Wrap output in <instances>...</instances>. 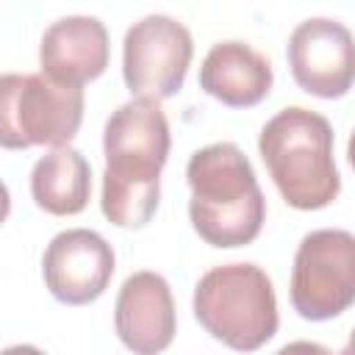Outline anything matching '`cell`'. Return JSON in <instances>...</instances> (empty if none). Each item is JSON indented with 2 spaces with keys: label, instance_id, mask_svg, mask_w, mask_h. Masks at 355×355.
I'll return each instance as SVG.
<instances>
[{
  "label": "cell",
  "instance_id": "3957f363",
  "mask_svg": "<svg viewBox=\"0 0 355 355\" xmlns=\"http://www.w3.org/2000/svg\"><path fill=\"white\" fill-rule=\"evenodd\" d=\"M333 125L302 105L277 111L258 136L261 158L280 197L297 211H319L341 191Z\"/></svg>",
  "mask_w": 355,
  "mask_h": 355
},
{
  "label": "cell",
  "instance_id": "9c48e42d",
  "mask_svg": "<svg viewBox=\"0 0 355 355\" xmlns=\"http://www.w3.org/2000/svg\"><path fill=\"white\" fill-rule=\"evenodd\" d=\"M111 244L89 227L61 230L50 239L42 255V275L47 291L64 305H89L108 288L114 277Z\"/></svg>",
  "mask_w": 355,
  "mask_h": 355
},
{
  "label": "cell",
  "instance_id": "7a4b0ae2",
  "mask_svg": "<svg viewBox=\"0 0 355 355\" xmlns=\"http://www.w3.org/2000/svg\"><path fill=\"white\" fill-rule=\"evenodd\" d=\"M186 180L191 189L189 219L205 244L233 250L258 239L266 200L250 158L233 141L197 150L189 158Z\"/></svg>",
  "mask_w": 355,
  "mask_h": 355
},
{
  "label": "cell",
  "instance_id": "30bf717a",
  "mask_svg": "<svg viewBox=\"0 0 355 355\" xmlns=\"http://www.w3.org/2000/svg\"><path fill=\"white\" fill-rule=\"evenodd\" d=\"M114 330L119 341L136 355L164 352L178 330L172 288L158 272H133L114 305Z\"/></svg>",
  "mask_w": 355,
  "mask_h": 355
},
{
  "label": "cell",
  "instance_id": "4fadbf2b",
  "mask_svg": "<svg viewBox=\"0 0 355 355\" xmlns=\"http://www.w3.org/2000/svg\"><path fill=\"white\" fill-rule=\"evenodd\" d=\"M33 202L53 216H75L89 205L92 166L69 144L53 147L31 169Z\"/></svg>",
  "mask_w": 355,
  "mask_h": 355
},
{
  "label": "cell",
  "instance_id": "8992f818",
  "mask_svg": "<svg viewBox=\"0 0 355 355\" xmlns=\"http://www.w3.org/2000/svg\"><path fill=\"white\" fill-rule=\"evenodd\" d=\"M355 300V236L341 227L311 230L294 255L291 305L308 322L341 316Z\"/></svg>",
  "mask_w": 355,
  "mask_h": 355
},
{
  "label": "cell",
  "instance_id": "5b68a950",
  "mask_svg": "<svg viewBox=\"0 0 355 355\" xmlns=\"http://www.w3.org/2000/svg\"><path fill=\"white\" fill-rule=\"evenodd\" d=\"M83 119V89L55 83L47 75H0V147L69 144Z\"/></svg>",
  "mask_w": 355,
  "mask_h": 355
},
{
  "label": "cell",
  "instance_id": "277c9868",
  "mask_svg": "<svg viewBox=\"0 0 355 355\" xmlns=\"http://www.w3.org/2000/svg\"><path fill=\"white\" fill-rule=\"evenodd\" d=\"M194 316L216 341L255 352L277 333V297L269 275L255 263H222L194 286Z\"/></svg>",
  "mask_w": 355,
  "mask_h": 355
},
{
  "label": "cell",
  "instance_id": "ba28073f",
  "mask_svg": "<svg viewBox=\"0 0 355 355\" xmlns=\"http://www.w3.org/2000/svg\"><path fill=\"white\" fill-rule=\"evenodd\" d=\"M286 55L302 92L336 100L352 89V33L344 22L327 17L300 22L288 36Z\"/></svg>",
  "mask_w": 355,
  "mask_h": 355
},
{
  "label": "cell",
  "instance_id": "7c38bea8",
  "mask_svg": "<svg viewBox=\"0 0 355 355\" xmlns=\"http://www.w3.org/2000/svg\"><path fill=\"white\" fill-rule=\"evenodd\" d=\"M272 64L244 42L214 44L200 67V89L230 108H252L272 89Z\"/></svg>",
  "mask_w": 355,
  "mask_h": 355
},
{
  "label": "cell",
  "instance_id": "6da1fadb",
  "mask_svg": "<svg viewBox=\"0 0 355 355\" xmlns=\"http://www.w3.org/2000/svg\"><path fill=\"white\" fill-rule=\"evenodd\" d=\"M169 144L166 114L153 97H133L108 116L100 208L111 225L136 230L153 219Z\"/></svg>",
  "mask_w": 355,
  "mask_h": 355
},
{
  "label": "cell",
  "instance_id": "8fae6325",
  "mask_svg": "<svg viewBox=\"0 0 355 355\" xmlns=\"http://www.w3.org/2000/svg\"><path fill=\"white\" fill-rule=\"evenodd\" d=\"M39 67L55 83L83 86L108 67V31L97 17H61L39 42Z\"/></svg>",
  "mask_w": 355,
  "mask_h": 355
},
{
  "label": "cell",
  "instance_id": "52a82bcc",
  "mask_svg": "<svg viewBox=\"0 0 355 355\" xmlns=\"http://www.w3.org/2000/svg\"><path fill=\"white\" fill-rule=\"evenodd\" d=\"M194 55L191 33L166 14L133 22L122 42V78L133 97L166 100L183 89Z\"/></svg>",
  "mask_w": 355,
  "mask_h": 355
},
{
  "label": "cell",
  "instance_id": "5bb4252c",
  "mask_svg": "<svg viewBox=\"0 0 355 355\" xmlns=\"http://www.w3.org/2000/svg\"><path fill=\"white\" fill-rule=\"evenodd\" d=\"M11 214V194H8V186L0 180V225L8 219Z\"/></svg>",
  "mask_w": 355,
  "mask_h": 355
}]
</instances>
